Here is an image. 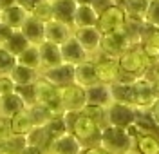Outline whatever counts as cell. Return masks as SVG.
I'll use <instances>...</instances> for the list:
<instances>
[{
    "label": "cell",
    "mask_w": 159,
    "mask_h": 154,
    "mask_svg": "<svg viewBox=\"0 0 159 154\" xmlns=\"http://www.w3.org/2000/svg\"><path fill=\"white\" fill-rule=\"evenodd\" d=\"M118 63H119V71L130 76V78H134V80L147 76V72L150 69L147 54L141 49V45H134L129 51H125L118 58Z\"/></svg>",
    "instance_id": "obj_1"
},
{
    "label": "cell",
    "mask_w": 159,
    "mask_h": 154,
    "mask_svg": "<svg viewBox=\"0 0 159 154\" xmlns=\"http://www.w3.org/2000/svg\"><path fill=\"white\" fill-rule=\"evenodd\" d=\"M99 147L107 149L112 154H125L134 149V138L130 136L127 129H118V127L107 125L105 129H101Z\"/></svg>",
    "instance_id": "obj_2"
},
{
    "label": "cell",
    "mask_w": 159,
    "mask_h": 154,
    "mask_svg": "<svg viewBox=\"0 0 159 154\" xmlns=\"http://www.w3.org/2000/svg\"><path fill=\"white\" fill-rule=\"evenodd\" d=\"M34 91H36V103L43 105L45 109H49L54 114H63V103H61V92L58 87H54L52 83H49L47 80H43L40 76L36 83H34Z\"/></svg>",
    "instance_id": "obj_3"
},
{
    "label": "cell",
    "mask_w": 159,
    "mask_h": 154,
    "mask_svg": "<svg viewBox=\"0 0 159 154\" xmlns=\"http://www.w3.org/2000/svg\"><path fill=\"white\" fill-rule=\"evenodd\" d=\"M127 22H129V16L123 9V6L114 4L98 16L96 27L101 35H110V33H116V31H123L127 27Z\"/></svg>",
    "instance_id": "obj_4"
},
{
    "label": "cell",
    "mask_w": 159,
    "mask_h": 154,
    "mask_svg": "<svg viewBox=\"0 0 159 154\" xmlns=\"http://www.w3.org/2000/svg\"><path fill=\"white\" fill-rule=\"evenodd\" d=\"M159 98L157 91L150 78L143 76L132 83V107L138 111H148Z\"/></svg>",
    "instance_id": "obj_5"
},
{
    "label": "cell",
    "mask_w": 159,
    "mask_h": 154,
    "mask_svg": "<svg viewBox=\"0 0 159 154\" xmlns=\"http://www.w3.org/2000/svg\"><path fill=\"white\" fill-rule=\"evenodd\" d=\"M70 133L78 138L81 145L87 147H96L99 145V138H101V129L98 127V123L92 122L89 116H85L83 113H80L76 116V122L72 125Z\"/></svg>",
    "instance_id": "obj_6"
},
{
    "label": "cell",
    "mask_w": 159,
    "mask_h": 154,
    "mask_svg": "<svg viewBox=\"0 0 159 154\" xmlns=\"http://www.w3.org/2000/svg\"><path fill=\"white\" fill-rule=\"evenodd\" d=\"M136 118H138V109H134L132 105L112 102L107 107V123L110 127L129 129L136 123Z\"/></svg>",
    "instance_id": "obj_7"
},
{
    "label": "cell",
    "mask_w": 159,
    "mask_h": 154,
    "mask_svg": "<svg viewBox=\"0 0 159 154\" xmlns=\"http://www.w3.org/2000/svg\"><path fill=\"white\" fill-rule=\"evenodd\" d=\"M130 47H134V44L130 40L129 33L123 29V31L110 33V35H103L99 53H103L107 56H112V58H119L125 51H129Z\"/></svg>",
    "instance_id": "obj_8"
},
{
    "label": "cell",
    "mask_w": 159,
    "mask_h": 154,
    "mask_svg": "<svg viewBox=\"0 0 159 154\" xmlns=\"http://www.w3.org/2000/svg\"><path fill=\"white\" fill-rule=\"evenodd\" d=\"M92 62L96 65V74H98V82L105 85H112L118 82L119 78V63L118 58L107 56L103 53H98L96 56H92Z\"/></svg>",
    "instance_id": "obj_9"
},
{
    "label": "cell",
    "mask_w": 159,
    "mask_h": 154,
    "mask_svg": "<svg viewBox=\"0 0 159 154\" xmlns=\"http://www.w3.org/2000/svg\"><path fill=\"white\" fill-rule=\"evenodd\" d=\"M61 103H63V111L69 113H81L83 107L87 105V96H85V89L80 87L76 83H70L67 87H61Z\"/></svg>",
    "instance_id": "obj_10"
},
{
    "label": "cell",
    "mask_w": 159,
    "mask_h": 154,
    "mask_svg": "<svg viewBox=\"0 0 159 154\" xmlns=\"http://www.w3.org/2000/svg\"><path fill=\"white\" fill-rule=\"evenodd\" d=\"M127 131L134 138V149L139 154H159V138L154 133L139 131L136 125L129 127Z\"/></svg>",
    "instance_id": "obj_11"
},
{
    "label": "cell",
    "mask_w": 159,
    "mask_h": 154,
    "mask_svg": "<svg viewBox=\"0 0 159 154\" xmlns=\"http://www.w3.org/2000/svg\"><path fill=\"white\" fill-rule=\"evenodd\" d=\"M101 33L98 31V27H80L74 29V38L78 40V44L85 49V53L90 58L96 56L101 49Z\"/></svg>",
    "instance_id": "obj_12"
},
{
    "label": "cell",
    "mask_w": 159,
    "mask_h": 154,
    "mask_svg": "<svg viewBox=\"0 0 159 154\" xmlns=\"http://www.w3.org/2000/svg\"><path fill=\"white\" fill-rule=\"evenodd\" d=\"M40 76L43 80H47L49 83H52L54 87L61 89V87H67L70 83H74V67L69 63H61L58 67L40 71Z\"/></svg>",
    "instance_id": "obj_13"
},
{
    "label": "cell",
    "mask_w": 159,
    "mask_h": 154,
    "mask_svg": "<svg viewBox=\"0 0 159 154\" xmlns=\"http://www.w3.org/2000/svg\"><path fill=\"white\" fill-rule=\"evenodd\" d=\"M60 51H61V60H63V63H69V65H72V67H76V65H80V63L90 60V56L78 44V40L74 38V35H72L65 44L60 45Z\"/></svg>",
    "instance_id": "obj_14"
},
{
    "label": "cell",
    "mask_w": 159,
    "mask_h": 154,
    "mask_svg": "<svg viewBox=\"0 0 159 154\" xmlns=\"http://www.w3.org/2000/svg\"><path fill=\"white\" fill-rule=\"evenodd\" d=\"M83 145L72 133H65L60 138L52 140L49 145V154H81Z\"/></svg>",
    "instance_id": "obj_15"
},
{
    "label": "cell",
    "mask_w": 159,
    "mask_h": 154,
    "mask_svg": "<svg viewBox=\"0 0 159 154\" xmlns=\"http://www.w3.org/2000/svg\"><path fill=\"white\" fill-rule=\"evenodd\" d=\"M20 33L27 38L31 45H40L45 42V24L40 22L38 18H34V16H31V15L25 18L24 26L20 27Z\"/></svg>",
    "instance_id": "obj_16"
},
{
    "label": "cell",
    "mask_w": 159,
    "mask_h": 154,
    "mask_svg": "<svg viewBox=\"0 0 159 154\" xmlns=\"http://www.w3.org/2000/svg\"><path fill=\"white\" fill-rule=\"evenodd\" d=\"M72 35H74V27L65 26L58 20H51L45 24V42L61 45V44H65L69 40Z\"/></svg>",
    "instance_id": "obj_17"
},
{
    "label": "cell",
    "mask_w": 159,
    "mask_h": 154,
    "mask_svg": "<svg viewBox=\"0 0 159 154\" xmlns=\"http://www.w3.org/2000/svg\"><path fill=\"white\" fill-rule=\"evenodd\" d=\"M78 4L74 0H52V20L74 27V13Z\"/></svg>",
    "instance_id": "obj_18"
},
{
    "label": "cell",
    "mask_w": 159,
    "mask_h": 154,
    "mask_svg": "<svg viewBox=\"0 0 159 154\" xmlns=\"http://www.w3.org/2000/svg\"><path fill=\"white\" fill-rule=\"evenodd\" d=\"M74 83L80 85V87H83V89L99 83L98 82V74H96V65H94L92 58L74 67Z\"/></svg>",
    "instance_id": "obj_19"
},
{
    "label": "cell",
    "mask_w": 159,
    "mask_h": 154,
    "mask_svg": "<svg viewBox=\"0 0 159 154\" xmlns=\"http://www.w3.org/2000/svg\"><path fill=\"white\" fill-rule=\"evenodd\" d=\"M38 49H40V60H42V71H43V69L58 67V65L63 63L60 45L51 44V42H43V44L38 45Z\"/></svg>",
    "instance_id": "obj_20"
},
{
    "label": "cell",
    "mask_w": 159,
    "mask_h": 154,
    "mask_svg": "<svg viewBox=\"0 0 159 154\" xmlns=\"http://www.w3.org/2000/svg\"><path fill=\"white\" fill-rule=\"evenodd\" d=\"M85 96H87V105H96V107H109L112 103V96H110V87L105 83H96L92 87L85 89Z\"/></svg>",
    "instance_id": "obj_21"
},
{
    "label": "cell",
    "mask_w": 159,
    "mask_h": 154,
    "mask_svg": "<svg viewBox=\"0 0 159 154\" xmlns=\"http://www.w3.org/2000/svg\"><path fill=\"white\" fill-rule=\"evenodd\" d=\"M27 16H29V13L24 7H20L18 4H13V6L4 7L0 11V20L4 24H7L11 29H15V31H20V27L24 26V22H25Z\"/></svg>",
    "instance_id": "obj_22"
},
{
    "label": "cell",
    "mask_w": 159,
    "mask_h": 154,
    "mask_svg": "<svg viewBox=\"0 0 159 154\" xmlns=\"http://www.w3.org/2000/svg\"><path fill=\"white\" fill-rule=\"evenodd\" d=\"M121 6H123L125 13H127L129 20L145 24L147 11H148V6H150V0H123Z\"/></svg>",
    "instance_id": "obj_23"
},
{
    "label": "cell",
    "mask_w": 159,
    "mask_h": 154,
    "mask_svg": "<svg viewBox=\"0 0 159 154\" xmlns=\"http://www.w3.org/2000/svg\"><path fill=\"white\" fill-rule=\"evenodd\" d=\"M25 109H27V107H25L24 100L20 98L16 92L0 98V116H4V118H9L11 120L13 116L20 114L22 111H25Z\"/></svg>",
    "instance_id": "obj_24"
},
{
    "label": "cell",
    "mask_w": 159,
    "mask_h": 154,
    "mask_svg": "<svg viewBox=\"0 0 159 154\" xmlns=\"http://www.w3.org/2000/svg\"><path fill=\"white\" fill-rule=\"evenodd\" d=\"M98 13L92 9V6H78L74 13V29L80 27H96Z\"/></svg>",
    "instance_id": "obj_25"
},
{
    "label": "cell",
    "mask_w": 159,
    "mask_h": 154,
    "mask_svg": "<svg viewBox=\"0 0 159 154\" xmlns=\"http://www.w3.org/2000/svg\"><path fill=\"white\" fill-rule=\"evenodd\" d=\"M9 76L16 85H33L40 78V71H34V69H29V67H24V65L16 63L13 67V71L9 72Z\"/></svg>",
    "instance_id": "obj_26"
},
{
    "label": "cell",
    "mask_w": 159,
    "mask_h": 154,
    "mask_svg": "<svg viewBox=\"0 0 159 154\" xmlns=\"http://www.w3.org/2000/svg\"><path fill=\"white\" fill-rule=\"evenodd\" d=\"M51 136L47 134L45 127H33L29 131V134L25 136V145H33V147H38L42 151L49 154V145H51Z\"/></svg>",
    "instance_id": "obj_27"
},
{
    "label": "cell",
    "mask_w": 159,
    "mask_h": 154,
    "mask_svg": "<svg viewBox=\"0 0 159 154\" xmlns=\"http://www.w3.org/2000/svg\"><path fill=\"white\" fill-rule=\"evenodd\" d=\"M33 127H34V125H33V120H31L27 109L11 118V134H13V136H24V138H25Z\"/></svg>",
    "instance_id": "obj_28"
},
{
    "label": "cell",
    "mask_w": 159,
    "mask_h": 154,
    "mask_svg": "<svg viewBox=\"0 0 159 154\" xmlns=\"http://www.w3.org/2000/svg\"><path fill=\"white\" fill-rule=\"evenodd\" d=\"M16 63L29 67L34 71H42V60H40V49L38 45H29L24 53H20L16 56Z\"/></svg>",
    "instance_id": "obj_29"
},
{
    "label": "cell",
    "mask_w": 159,
    "mask_h": 154,
    "mask_svg": "<svg viewBox=\"0 0 159 154\" xmlns=\"http://www.w3.org/2000/svg\"><path fill=\"white\" fill-rule=\"evenodd\" d=\"M109 87H110L112 102L132 105V83L116 82V83H112V85H109Z\"/></svg>",
    "instance_id": "obj_30"
},
{
    "label": "cell",
    "mask_w": 159,
    "mask_h": 154,
    "mask_svg": "<svg viewBox=\"0 0 159 154\" xmlns=\"http://www.w3.org/2000/svg\"><path fill=\"white\" fill-rule=\"evenodd\" d=\"M29 45H31V44L27 42V38H25L20 31H15V33L11 35V38L6 42L2 47H6V49H7L13 56H18L20 53H24L27 47H29Z\"/></svg>",
    "instance_id": "obj_31"
},
{
    "label": "cell",
    "mask_w": 159,
    "mask_h": 154,
    "mask_svg": "<svg viewBox=\"0 0 159 154\" xmlns=\"http://www.w3.org/2000/svg\"><path fill=\"white\" fill-rule=\"evenodd\" d=\"M27 111H29V116H31V120H33V125L34 127H45V123L54 116L49 109H45L40 103H34V105L27 107Z\"/></svg>",
    "instance_id": "obj_32"
},
{
    "label": "cell",
    "mask_w": 159,
    "mask_h": 154,
    "mask_svg": "<svg viewBox=\"0 0 159 154\" xmlns=\"http://www.w3.org/2000/svg\"><path fill=\"white\" fill-rule=\"evenodd\" d=\"M45 131H47V134L51 136V140H56L61 134L69 133V131H67V125H65V120H63V114L52 116L49 122L45 123Z\"/></svg>",
    "instance_id": "obj_33"
},
{
    "label": "cell",
    "mask_w": 159,
    "mask_h": 154,
    "mask_svg": "<svg viewBox=\"0 0 159 154\" xmlns=\"http://www.w3.org/2000/svg\"><path fill=\"white\" fill-rule=\"evenodd\" d=\"M81 113L85 116H89L92 122L98 123L99 129H105L109 123H107V109L105 107H96V105H85Z\"/></svg>",
    "instance_id": "obj_34"
},
{
    "label": "cell",
    "mask_w": 159,
    "mask_h": 154,
    "mask_svg": "<svg viewBox=\"0 0 159 154\" xmlns=\"http://www.w3.org/2000/svg\"><path fill=\"white\" fill-rule=\"evenodd\" d=\"M31 16H34V18H38L40 22H43V24H47V22L52 20V2L51 0H45V2H42L40 6H36L34 9L29 13Z\"/></svg>",
    "instance_id": "obj_35"
},
{
    "label": "cell",
    "mask_w": 159,
    "mask_h": 154,
    "mask_svg": "<svg viewBox=\"0 0 159 154\" xmlns=\"http://www.w3.org/2000/svg\"><path fill=\"white\" fill-rule=\"evenodd\" d=\"M16 65V56H13L6 47L0 45V74H9Z\"/></svg>",
    "instance_id": "obj_36"
},
{
    "label": "cell",
    "mask_w": 159,
    "mask_h": 154,
    "mask_svg": "<svg viewBox=\"0 0 159 154\" xmlns=\"http://www.w3.org/2000/svg\"><path fill=\"white\" fill-rule=\"evenodd\" d=\"M15 92L24 100L25 107H31L36 103V91H34V83L33 85H16Z\"/></svg>",
    "instance_id": "obj_37"
},
{
    "label": "cell",
    "mask_w": 159,
    "mask_h": 154,
    "mask_svg": "<svg viewBox=\"0 0 159 154\" xmlns=\"http://www.w3.org/2000/svg\"><path fill=\"white\" fill-rule=\"evenodd\" d=\"M147 26H152L159 29V0H150L148 11H147V18H145Z\"/></svg>",
    "instance_id": "obj_38"
},
{
    "label": "cell",
    "mask_w": 159,
    "mask_h": 154,
    "mask_svg": "<svg viewBox=\"0 0 159 154\" xmlns=\"http://www.w3.org/2000/svg\"><path fill=\"white\" fill-rule=\"evenodd\" d=\"M15 89H16V83L13 82L9 74H0V98L13 94Z\"/></svg>",
    "instance_id": "obj_39"
},
{
    "label": "cell",
    "mask_w": 159,
    "mask_h": 154,
    "mask_svg": "<svg viewBox=\"0 0 159 154\" xmlns=\"http://www.w3.org/2000/svg\"><path fill=\"white\" fill-rule=\"evenodd\" d=\"M9 136H13V134H11V120L0 116V140L9 138Z\"/></svg>",
    "instance_id": "obj_40"
},
{
    "label": "cell",
    "mask_w": 159,
    "mask_h": 154,
    "mask_svg": "<svg viewBox=\"0 0 159 154\" xmlns=\"http://www.w3.org/2000/svg\"><path fill=\"white\" fill-rule=\"evenodd\" d=\"M90 6H92V9L96 11V13H98V16H99L105 9H109L110 6H114V2H112V0H94Z\"/></svg>",
    "instance_id": "obj_41"
},
{
    "label": "cell",
    "mask_w": 159,
    "mask_h": 154,
    "mask_svg": "<svg viewBox=\"0 0 159 154\" xmlns=\"http://www.w3.org/2000/svg\"><path fill=\"white\" fill-rule=\"evenodd\" d=\"M13 33H15V29H11L7 24H4V22L0 20V45H4L6 42L9 40Z\"/></svg>",
    "instance_id": "obj_42"
},
{
    "label": "cell",
    "mask_w": 159,
    "mask_h": 154,
    "mask_svg": "<svg viewBox=\"0 0 159 154\" xmlns=\"http://www.w3.org/2000/svg\"><path fill=\"white\" fill-rule=\"evenodd\" d=\"M147 114H148L150 118H152V122H154V125L159 129V98L154 102V105L150 107L148 111H147Z\"/></svg>",
    "instance_id": "obj_43"
},
{
    "label": "cell",
    "mask_w": 159,
    "mask_h": 154,
    "mask_svg": "<svg viewBox=\"0 0 159 154\" xmlns=\"http://www.w3.org/2000/svg\"><path fill=\"white\" fill-rule=\"evenodd\" d=\"M42 2H45V0H16V4H18L20 7H24L27 13H31V11L34 9L36 6H40Z\"/></svg>",
    "instance_id": "obj_44"
},
{
    "label": "cell",
    "mask_w": 159,
    "mask_h": 154,
    "mask_svg": "<svg viewBox=\"0 0 159 154\" xmlns=\"http://www.w3.org/2000/svg\"><path fill=\"white\" fill-rule=\"evenodd\" d=\"M148 72H152V74H150V76H147V78H150V80H152V83H154V87H156V91H157V94H159V65H156V67H150ZM148 72H147V74H148Z\"/></svg>",
    "instance_id": "obj_45"
},
{
    "label": "cell",
    "mask_w": 159,
    "mask_h": 154,
    "mask_svg": "<svg viewBox=\"0 0 159 154\" xmlns=\"http://www.w3.org/2000/svg\"><path fill=\"white\" fill-rule=\"evenodd\" d=\"M81 154H112V152H109L107 149H103V147L96 145V147H87V149H83V152Z\"/></svg>",
    "instance_id": "obj_46"
},
{
    "label": "cell",
    "mask_w": 159,
    "mask_h": 154,
    "mask_svg": "<svg viewBox=\"0 0 159 154\" xmlns=\"http://www.w3.org/2000/svg\"><path fill=\"white\" fill-rule=\"evenodd\" d=\"M20 154H47L45 151H42V149H38V147H33V145H25L22 151H20Z\"/></svg>",
    "instance_id": "obj_47"
},
{
    "label": "cell",
    "mask_w": 159,
    "mask_h": 154,
    "mask_svg": "<svg viewBox=\"0 0 159 154\" xmlns=\"http://www.w3.org/2000/svg\"><path fill=\"white\" fill-rule=\"evenodd\" d=\"M13 4H16V0H0V7L4 9V7H9Z\"/></svg>",
    "instance_id": "obj_48"
},
{
    "label": "cell",
    "mask_w": 159,
    "mask_h": 154,
    "mask_svg": "<svg viewBox=\"0 0 159 154\" xmlns=\"http://www.w3.org/2000/svg\"><path fill=\"white\" fill-rule=\"evenodd\" d=\"M74 2H76L78 6H90L94 0H74Z\"/></svg>",
    "instance_id": "obj_49"
},
{
    "label": "cell",
    "mask_w": 159,
    "mask_h": 154,
    "mask_svg": "<svg viewBox=\"0 0 159 154\" xmlns=\"http://www.w3.org/2000/svg\"><path fill=\"white\" fill-rule=\"evenodd\" d=\"M125 154H139V152L136 151V149H132V151H129V152H125Z\"/></svg>",
    "instance_id": "obj_50"
},
{
    "label": "cell",
    "mask_w": 159,
    "mask_h": 154,
    "mask_svg": "<svg viewBox=\"0 0 159 154\" xmlns=\"http://www.w3.org/2000/svg\"><path fill=\"white\" fill-rule=\"evenodd\" d=\"M112 2H114V4H121V2H123V0H112Z\"/></svg>",
    "instance_id": "obj_51"
},
{
    "label": "cell",
    "mask_w": 159,
    "mask_h": 154,
    "mask_svg": "<svg viewBox=\"0 0 159 154\" xmlns=\"http://www.w3.org/2000/svg\"><path fill=\"white\" fill-rule=\"evenodd\" d=\"M0 11H2V7H0Z\"/></svg>",
    "instance_id": "obj_52"
},
{
    "label": "cell",
    "mask_w": 159,
    "mask_h": 154,
    "mask_svg": "<svg viewBox=\"0 0 159 154\" xmlns=\"http://www.w3.org/2000/svg\"><path fill=\"white\" fill-rule=\"evenodd\" d=\"M51 2H52V0H51Z\"/></svg>",
    "instance_id": "obj_53"
}]
</instances>
